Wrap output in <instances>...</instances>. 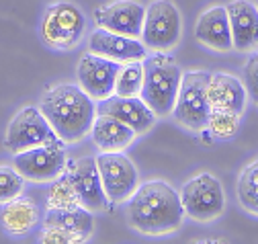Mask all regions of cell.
<instances>
[{"label":"cell","instance_id":"6da1fadb","mask_svg":"<svg viewBox=\"0 0 258 244\" xmlns=\"http://www.w3.org/2000/svg\"><path fill=\"white\" fill-rule=\"evenodd\" d=\"M184 207L178 193L164 180H150L129 197L127 220L136 230L150 236L174 232L182 224Z\"/></svg>","mask_w":258,"mask_h":244},{"label":"cell","instance_id":"7a4b0ae2","mask_svg":"<svg viewBox=\"0 0 258 244\" xmlns=\"http://www.w3.org/2000/svg\"><path fill=\"white\" fill-rule=\"evenodd\" d=\"M41 113L61 142L80 140L94 121L96 107L92 97L72 84H57L41 99Z\"/></svg>","mask_w":258,"mask_h":244},{"label":"cell","instance_id":"3957f363","mask_svg":"<svg viewBox=\"0 0 258 244\" xmlns=\"http://www.w3.org/2000/svg\"><path fill=\"white\" fill-rule=\"evenodd\" d=\"M182 72L170 55L158 51L144 62V82L140 97L156 115H168L174 109Z\"/></svg>","mask_w":258,"mask_h":244},{"label":"cell","instance_id":"277c9868","mask_svg":"<svg viewBox=\"0 0 258 244\" xmlns=\"http://www.w3.org/2000/svg\"><path fill=\"white\" fill-rule=\"evenodd\" d=\"M209 78L207 72H186L182 74L178 97L174 103V117L178 124L190 130H203L209 126Z\"/></svg>","mask_w":258,"mask_h":244},{"label":"cell","instance_id":"5b68a950","mask_svg":"<svg viewBox=\"0 0 258 244\" xmlns=\"http://www.w3.org/2000/svg\"><path fill=\"white\" fill-rule=\"evenodd\" d=\"M180 13L170 0H154L146 9L142 39L144 45L156 51H166L180 39Z\"/></svg>","mask_w":258,"mask_h":244},{"label":"cell","instance_id":"8992f818","mask_svg":"<svg viewBox=\"0 0 258 244\" xmlns=\"http://www.w3.org/2000/svg\"><path fill=\"white\" fill-rule=\"evenodd\" d=\"M43 144H61L49 121L41 113V109L25 107L21 109L9 126L7 132V148L13 154H19L23 150L43 146Z\"/></svg>","mask_w":258,"mask_h":244},{"label":"cell","instance_id":"52a82bcc","mask_svg":"<svg viewBox=\"0 0 258 244\" xmlns=\"http://www.w3.org/2000/svg\"><path fill=\"white\" fill-rule=\"evenodd\" d=\"M180 201H182L184 213H188L197 222L215 220L225 205L221 182L209 172H203L195 178H190L182 187Z\"/></svg>","mask_w":258,"mask_h":244},{"label":"cell","instance_id":"ba28073f","mask_svg":"<svg viewBox=\"0 0 258 244\" xmlns=\"http://www.w3.org/2000/svg\"><path fill=\"white\" fill-rule=\"evenodd\" d=\"M96 166L101 172L103 189L113 203L127 201L136 193L138 185V168L125 154L119 152H103L96 156Z\"/></svg>","mask_w":258,"mask_h":244},{"label":"cell","instance_id":"9c48e42d","mask_svg":"<svg viewBox=\"0 0 258 244\" xmlns=\"http://www.w3.org/2000/svg\"><path fill=\"white\" fill-rule=\"evenodd\" d=\"M84 27L86 21L78 7H74L72 3H57L45 13L41 33L49 45L68 49L80 41Z\"/></svg>","mask_w":258,"mask_h":244},{"label":"cell","instance_id":"30bf717a","mask_svg":"<svg viewBox=\"0 0 258 244\" xmlns=\"http://www.w3.org/2000/svg\"><path fill=\"white\" fill-rule=\"evenodd\" d=\"M15 168L29 180H53L66 168L61 144H43L15 154Z\"/></svg>","mask_w":258,"mask_h":244},{"label":"cell","instance_id":"8fae6325","mask_svg":"<svg viewBox=\"0 0 258 244\" xmlns=\"http://www.w3.org/2000/svg\"><path fill=\"white\" fill-rule=\"evenodd\" d=\"M119 70H121L119 62L90 51L80 57L76 74L80 80V88L84 93H88L96 101H101V99H107L109 95H113Z\"/></svg>","mask_w":258,"mask_h":244},{"label":"cell","instance_id":"7c38bea8","mask_svg":"<svg viewBox=\"0 0 258 244\" xmlns=\"http://www.w3.org/2000/svg\"><path fill=\"white\" fill-rule=\"evenodd\" d=\"M66 174L72 180L82 207H86L90 211H94V209L99 211V209L107 207L109 197L103 189L101 172H99V166H96L94 158L84 156V158H78V160L70 162Z\"/></svg>","mask_w":258,"mask_h":244},{"label":"cell","instance_id":"4fadbf2b","mask_svg":"<svg viewBox=\"0 0 258 244\" xmlns=\"http://www.w3.org/2000/svg\"><path fill=\"white\" fill-rule=\"evenodd\" d=\"M96 115H109L125 126H129L136 134H146L156 121V113L146 105L142 97H121L109 95L96 105Z\"/></svg>","mask_w":258,"mask_h":244},{"label":"cell","instance_id":"5bb4252c","mask_svg":"<svg viewBox=\"0 0 258 244\" xmlns=\"http://www.w3.org/2000/svg\"><path fill=\"white\" fill-rule=\"evenodd\" d=\"M146 9L134 0H119L113 5H105L96 11V23L113 33L127 37H140L144 29Z\"/></svg>","mask_w":258,"mask_h":244},{"label":"cell","instance_id":"9a60e30c","mask_svg":"<svg viewBox=\"0 0 258 244\" xmlns=\"http://www.w3.org/2000/svg\"><path fill=\"white\" fill-rule=\"evenodd\" d=\"M88 47L96 55H105L115 62H134V59L146 57V45L140 43L136 37H127L121 33H113L109 29L101 27L90 35Z\"/></svg>","mask_w":258,"mask_h":244},{"label":"cell","instance_id":"2e32d148","mask_svg":"<svg viewBox=\"0 0 258 244\" xmlns=\"http://www.w3.org/2000/svg\"><path fill=\"white\" fill-rule=\"evenodd\" d=\"M232 29L234 47L240 51L258 45V7L248 0H236L225 7Z\"/></svg>","mask_w":258,"mask_h":244},{"label":"cell","instance_id":"e0dca14e","mask_svg":"<svg viewBox=\"0 0 258 244\" xmlns=\"http://www.w3.org/2000/svg\"><path fill=\"white\" fill-rule=\"evenodd\" d=\"M195 37L217 51H228L234 47L232 41V29H230V19L225 7H213L205 11L195 27Z\"/></svg>","mask_w":258,"mask_h":244},{"label":"cell","instance_id":"ac0fdd59","mask_svg":"<svg viewBox=\"0 0 258 244\" xmlns=\"http://www.w3.org/2000/svg\"><path fill=\"white\" fill-rule=\"evenodd\" d=\"M209 103L211 109H223L240 117L246 105V88L236 76L213 74L209 78Z\"/></svg>","mask_w":258,"mask_h":244},{"label":"cell","instance_id":"d6986e66","mask_svg":"<svg viewBox=\"0 0 258 244\" xmlns=\"http://www.w3.org/2000/svg\"><path fill=\"white\" fill-rule=\"evenodd\" d=\"M90 130H92L94 144L103 152H121L136 138V132L132 128L109 115H99L96 121H92Z\"/></svg>","mask_w":258,"mask_h":244},{"label":"cell","instance_id":"ffe728a7","mask_svg":"<svg viewBox=\"0 0 258 244\" xmlns=\"http://www.w3.org/2000/svg\"><path fill=\"white\" fill-rule=\"evenodd\" d=\"M45 226H59L72 234H78L80 238H88L92 234V216L90 209L76 205V207H49L45 216Z\"/></svg>","mask_w":258,"mask_h":244},{"label":"cell","instance_id":"44dd1931","mask_svg":"<svg viewBox=\"0 0 258 244\" xmlns=\"http://www.w3.org/2000/svg\"><path fill=\"white\" fill-rule=\"evenodd\" d=\"M39 211L31 199H11L3 209V224L11 234H25L35 226Z\"/></svg>","mask_w":258,"mask_h":244},{"label":"cell","instance_id":"7402d4cb","mask_svg":"<svg viewBox=\"0 0 258 244\" xmlns=\"http://www.w3.org/2000/svg\"><path fill=\"white\" fill-rule=\"evenodd\" d=\"M238 199L244 209L258 216V160L242 170L238 178Z\"/></svg>","mask_w":258,"mask_h":244},{"label":"cell","instance_id":"603a6c76","mask_svg":"<svg viewBox=\"0 0 258 244\" xmlns=\"http://www.w3.org/2000/svg\"><path fill=\"white\" fill-rule=\"evenodd\" d=\"M144 82V64L140 59H134L123 66L115 80V95L121 97H138Z\"/></svg>","mask_w":258,"mask_h":244},{"label":"cell","instance_id":"cb8c5ba5","mask_svg":"<svg viewBox=\"0 0 258 244\" xmlns=\"http://www.w3.org/2000/svg\"><path fill=\"white\" fill-rule=\"evenodd\" d=\"M47 203H49V207H76V205H80L78 193H76L72 180L66 172H63V176H57V180H53V185L49 187Z\"/></svg>","mask_w":258,"mask_h":244},{"label":"cell","instance_id":"d4e9b609","mask_svg":"<svg viewBox=\"0 0 258 244\" xmlns=\"http://www.w3.org/2000/svg\"><path fill=\"white\" fill-rule=\"evenodd\" d=\"M23 174L13 166H0V203H7L21 195Z\"/></svg>","mask_w":258,"mask_h":244},{"label":"cell","instance_id":"484cf974","mask_svg":"<svg viewBox=\"0 0 258 244\" xmlns=\"http://www.w3.org/2000/svg\"><path fill=\"white\" fill-rule=\"evenodd\" d=\"M209 126H211V132L217 138H228L238 128V115L230 113V111H223V109H211Z\"/></svg>","mask_w":258,"mask_h":244},{"label":"cell","instance_id":"4316f807","mask_svg":"<svg viewBox=\"0 0 258 244\" xmlns=\"http://www.w3.org/2000/svg\"><path fill=\"white\" fill-rule=\"evenodd\" d=\"M244 86L250 99L258 105V53L250 55L244 66Z\"/></svg>","mask_w":258,"mask_h":244},{"label":"cell","instance_id":"83f0119b","mask_svg":"<svg viewBox=\"0 0 258 244\" xmlns=\"http://www.w3.org/2000/svg\"><path fill=\"white\" fill-rule=\"evenodd\" d=\"M78 234H72L68 230H63L59 226H45L41 234V242H51V244H72V242H82Z\"/></svg>","mask_w":258,"mask_h":244},{"label":"cell","instance_id":"f1b7e54d","mask_svg":"<svg viewBox=\"0 0 258 244\" xmlns=\"http://www.w3.org/2000/svg\"><path fill=\"white\" fill-rule=\"evenodd\" d=\"M256 7H258V0H256Z\"/></svg>","mask_w":258,"mask_h":244}]
</instances>
